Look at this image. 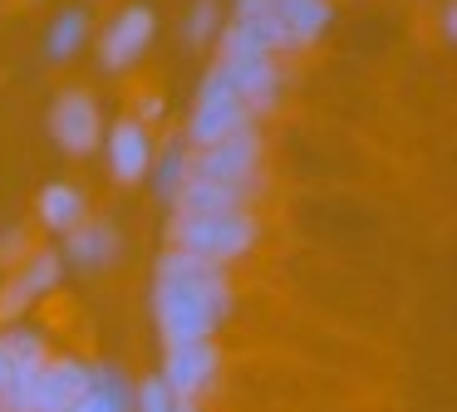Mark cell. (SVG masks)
I'll list each match as a JSON object with an SVG mask.
<instances>
[{
    "instance_id": "cell-6",
    "label": "cell",
    "mask_w": 457,
    "mask_h": 412,
    "mask_svg": "<svg viewBox=\"0 0 457 412\" xmlns=\"http://www.w3.org/2000/svg\"><path fill=\"white\" fill-rule=\"evenodd\" d=\"M217 74L237 88L241 103H246L251 113H270V108L280 103V94H286L280 59H270V54H221Z\"/></svg>"
},
{
    "instance_id": "cell-24",
    "label": "cell",
    "mask_w": 457,
    "mask_h": 412,
    "mask_svg": "<svg viewBox=\"0 0 457 412\" xmlns=\"http://www.w3.org/2000/svg\"><path fill=\"white\" fill-rule=\"evenodd\" d=\"M11 251H21V231H11V235H0V255H11Z\"/></svg>"
},
{
    "instance_id": "cell-3",
    "label": "cell",
    "mask_w": 457,
    "mask_h": 412,
    "mask_svg": "<svg viewBox=\"0 0 457 412\" xmlns=\"http://www.w3.org/2000/svg\"><path fill=\"white\" fill-rule=\"evenodd\" d=\"M256 172H261V128L256 123L237 128V133L217 137L207 147H192V157H187V177H212V182L246 186V192H256Z\"/></svg>"
},
{
    "instance_id": "cell-20",
    "label": "cell",
    "mask_w": 457,
    "mask_h": 412,
    "mask_svg": "<svg viewBox=\"0 0 457 412\" xmlns=\"http://www.w3.org/2000/svg\"><path fill=\"white\" fill-rule=\"evenodd\" d=\"M187 157H192V147L182 143V137H172V143L162 147V157H153L148 172L158 177V192H162V196H172V192L182 186V177H187Z\"/></svg>"
},
{
    "instance_id": "cell-13",
    "label": "cell",
    "mask_w": 457,
    "mask_h": 412,
    "mask_svg": "<svg viewBox=\"0 0 457 412\" xmlns=\"http://www.w3.org/2000/svg\"><path fill=\"white\" fill-rule=\"evenodd\" d=\"M217 45H221V54H270V59L290 54L280 25L266 15H231L227 25L217 29Z\"/></svg>"
},
{
    "instance_id": "cell-9",
    "label": "cell",
    "mask_w": 457,
    "mask_h": 412,
    "mask_svg": "<svg viewBox=\"0 0 457 412\" xmlns=\"http://www.w3.org/2000/svg\"><path fill=\"white\" fill-rule=\"evenodd\" d=\"M153 35H158V15H153L148 5L119 10V15L109 20V29H104V39H99V64L109 69V74H123L129 64L143 59V49L153 45Z\"/></svg>"
},
{
    "instance_id": "cell-16",
    "label": "cell",
    "mask_w": 457,
    "mask_h": 412,
    "mask_svg": "<svg viewBox=\"0 0 457 412\" xmlns=\"http://www.w3.org/2000/svg\"><path fill=\"white\" fill-rule=\"evenodd\" d=\"M35 211H40V221L50 226V231H70V226H79L84 216H89V202H84V192L79 186H70V182H50L40 192V202H35Z\"/></svg>"
},
{
    "instance_id": "cell-21",
    "label": "cell",
    "mask_w": 457,
    "mask_h": 412,
    "mask_svg": "<svg viewBox=\"0 0 457 412\" xmlns=\"http://www.w3.org/2000/svg\"><path fill=\"white\" fill-rule=\"evenodd\" d=\"M133 408L138 412H178V398H172V388L162 378H143L138 392H133Z\"/></svg>"
},
{
    "instance_id": "cell-14",
    "label": "cell",
    "mask_w": 457,
    "mask_h": 412,
    "mask_svg": "<svg viewBox=\"0 0 457 412\" xmlns=\"http://www.w3.org/2000/svg\"><path fill=\"white\" fill-rule=\"evenodd\" d=\"M94 383V368L79 358H50L40 373V392H35V412H70Z\"/></svg>"
},
{
    "instance_id": "cell-15",
    "label": "cell",
    "mask_w": 457,
    "mask_h": 412,
    "mask_svg": "<svg viewBox=\"0 0 457 412\" xmlns=\"http://www.w3.org/2000/svg\"><path fill=\"white\" fill-rule=\"evenodd\" d=\"M168 202H172V211H241V206H251V192L246 186L212 182V177H182V186Z\"/></svg>"
},
{
    "instance_id": "cell-23",
    "label": "cell",
    "mask_w": 457,
    "mask_h": 412,
    "mask_svg": "<svg viewBox=\"0 0 457 412\" xmlns=\"http://www.w3.org/2000/svg\"><path fill=\"white\" fill-rule=\"evenodd\" d=\"M138 108H143V118H138V123H153V118H162V98H158V94H148Z\"/></svg>"
},
{
    "instance_id": "cell-8",
    "label": "cell",
    "mask_w": 457,
    "mask_h": 412,
    "mask_svg": "<svg viewBox=\"0 0 457 412\" xmlns=\"http://www.w3.org/2000/svg\"><path fill=\"white\" fill-rule=\"evenodd\" d=\"M99 133L104 123H99V103H94L89 88H64L50 103V137L70 157H89L99 147Z\"/></svg>"
},
{
    "instance_id": "cell-17",
    "label": "cell",
    "mask_w": 457,
    "mask_h": 412,
    "mask_svg": "<svg viewBox=\"0 0 457 412\" xmlns=\"http://www.w3.org/2000/svg\"><path fill=\"white\" fill-rule=\"evenodd\" d=\"M70 412H133V388L119 368H94V383Z\"/></svg>"
},
{
    "instance_id": "cell-19",
    "label": "cell",
    "mask_w": 457,
    "mask_h": 412,
    "mask_svg": "<svg viewBox=\"0 0 457 412\" xmlns=\"http://www.w3.org/2000/svg\"><path fill=\"white\" fill-rule=\"evenodd\" d=\"M0 353L11 363H45L50 358V343H45L40 329H25V324H15V329L0 334Z\"/></svg>"
},
{
    "instance_id": "cell-12",
    "label": "cell",
    "mask_w": 457,
    "mask_h": 412,
    "mask_svg": "<svg viewBox=\"0 0 457 412\" xmlns=\"http://www.w3.org/2000/svg\"><path fill=\"white\" fill-rule=\"evenodd\" d=\"M119 226L113 221H89L84 216L79 226H70L64 231V260L74 265V270H104V265H113L119 260Z\"/></svg>"
},
{
    "instance_id": "cell-18",
    "label": "cell",
    "mask_w": 457,
    "mask_h": 412,
    "mask_svg": "<svg viewBox=\"0 0 457 412\" xmlns=\"http://www.w3.org/2000/svg\"><path fill=\"white\" fill-rule=\"evenodd\" d=\"M84 35H89V15L84 10H60L50 25V35H45V54L50 59H70L74 49L84 45Z\"/></svg>"
},
{
    "instance_id": "cell-5",
    "label": "cell",
    "mask_w": 457,
    "mask_h": 412,
    "mask_svg": "<svg viewBox=\"0 0 457 412\" xmlns=\"http://www.w3.org/2000/svg\"><path fill=\"white\" fill-rule=\"evenodd\" d=\"M221 373V353L212 339H187V343H168V358H162V373L158 378L172 388L178 402H197L212 392Z\"/></svg>"
},
{
    "instance_id": "cell-1",
    "label": "cell",
    "mask_w": 457,
    "mask_h": 412,
    "mask_svg": "<svg viewBox=\"0 0 457 412\" xmlns=\"http://www.w3.org/2000/svg\"><path fill=\"white\" fill-rule=\"evenodd\" d=\"M231 314V284L227 265H212L202 255H187L168 245V255L153 270V319L162 343L212 339Z\"/></svg>"
},
{
    "instance_id": "cell-4",
    "label": "cell",
    "mask_w": 457,
    "mask_h": 412,
    "mask_svg": "<svg viewBox=\"0 0 457 412\" xmlns=\"http://www.w3.org/2000/svg\"><path fill=\"white\" fill-rule=\"evenodd\" d=\"M246 123H256V113H251V108L241 103L237 88L212 69V74L202 78V88H197V103H192L187 137H182V143H187V147H207V143H217V137L237 133V128H246Z\"/></svg>"
},
{
    "instance_id": "cell-25",
    "label": "cell",
    "mask_w": 457,
    "mask_h": 412,
    "mask_svg": "<svg viewBox=\"0 0 457 412\" xmlns=\"http://www.w3.org/2000/svg\"><path fill=\"white\" fill-rule=\"evenodd\" d=\"M443 35H457V10L453 5L443 10Z\"/></svg>"
},
{
    "instance_id": "cell-28",
    "label": "cell",
    "mask_w": 457,
    "mask_h": 412,
    "mask_svg": "<svg viewBox=\"0 0 457 412\" xmlns=\"http://www.w3.org/2000/svg\"><path fill=\"white\" fill-rule=\"evenodd\" d=\"M0 412H5V408H0Z\"/></svg>"
},
{
    "instance_id": "cell-10",
    "label": "cell",
    "mask_w": 457,
    "mask_h": 412,
    "mask_svg": "<svg viewBox=\"0 0 457 412\" xmlns=\"http://www.w3.org/2000/svg\"><path fill=\"white\" fill-rule=\"evenodd\" d=\"M64 275V255L60 251H30L15 260V275L11 284L0 290V314H21L30 300H40V294H50L54 284H60Z\"/></svg>"
},
{
    "instance_id": "cell-11",
    "label": "cell",
    "mask_w": 457,
    "mask_h": 412,
    "mask_svg": "<svg viewBox=\"0 0 457 412\" xmlns=\"http://www.w3.org/2000/svg\"><path fill=\"white\" fill-rule=\"evenodd\" d=\"M109 172L119 177V182H143L148 177V167H153V133H148V123H138V118H123V123H113V133H109Z\"/></svg>"
},
{
    "instance_id": "cell-27",
    "label": "cell",
    "mask_w": 457,
    "mask_h": 412,
    "mask_svg": "<svg viewBox=\"0 0 457 412\" xmlns=\"http://www.w3.org/2000/svg\"><path fill=\"white\" fill-rule=\"evenodd\" d=\"M178 412H202V408H197V402H178Z\"/></svg>"
},
{
    "instance_id": "cell-2",
    "label": "cell",
    "mask_w": 457,
    "mask_h": 412,
    "mask_svg": "<svg viewBox=\"0 0 457 412\" xmlns=\"http://www.w3.org/2000/svg\"><path fill=\"white\" fill-rule=\"evenodd\" d=\"M261 226L251 216V206L241 211H172V226H168V245L187 255H202L212 265H231L256 245Z\"/></svg>"
},
{
    "instance_id": "cell-7",
    "label": "cell",
    "mask_w": 457,
    "mask_h": 412,
    "mask_svg": "<svg viewBox=\"0 0 457 412\" xmlns=\"http://www.w3.org/2000/svg\"><path fill=\"white\" fill-rule=\"evenodd\" d=\"M237 15H266L280 25L290 49H310L329 29V0H237Z\"/></svg>"
},
{
    "instance_id": "cell-26",
    "label": "cell",
    "mask_w": 457,
    "mask_h": 412,
    "mask_svg": "<svg viewBox=\"0 0 457 412\" xmlns=\"http://www.w3.org/2000/svg\"><path fill=\"white\" fill-rule=\"evenodd\" d=\"M5 378H11V358L0 353V392H5Z\"/></svg>"
},
{
    "instance_id": "cell-22",
    "label": "cell",
    "mask_w": 457,
    "mask_h": 412,
    "mask_svg": "<svg viewBox=\"0 0 457 412\" xmlns=\"http://www.w3.org/2000/svg\"><path fill=\"white\" fill-rule=\"evenodd\" d=\"M221 29V15H217V0H197L187 15V39L192 45H207V39H217Z\"/></svg>"
}]
</instances>
